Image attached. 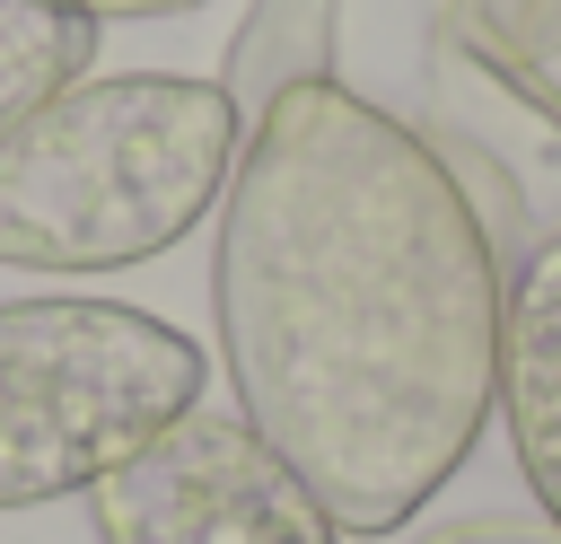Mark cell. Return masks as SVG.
Returning a JSON list of instances; mask_svg holds the SVG:
<instances>
[{
  "label": "cell",
  "mask_w": 561,
  "mask_h": 544,
  "mask_svg": "<svg viewBox=\"0 0 561 544\" xmlns=\"http://www.w3.org/2000/svg\"><path fill=\"white\" fill-rule=\"evenodd\" d=\"M438 18H456L473 44L561 88V0H447Z\"/></svg>",
  "instance_id": "9c48e42d"
},
{
  "label": "cell",
  "mask_w": 561,
  "mask_h": 544,
  "mask_svg": "<svg viewBox=\"0 0 561 544\" xmlns=\"http://www.w3.org/2000/svg\"><path fill=\"white\" fill-rule=\"evenodd\" d=\"M210 290L237 412L342 535H394L473 456L508 272L430 132L342 79L280 97L219 193Z\"/></svg>",
  "instance_id": "6da1fadb"
},
{
  "label": "cell",
  "mask_w": 561,
  "mask_h": 544,
  "mask_svg": "<svg viewBox=\"0 0 561 544\" xmlns=\"http://www.w3.org/2000/svg\"><path fill=\"white\" fill-rule=\"evenodd\" d=\"M88 500L105 544H342L298 465L219 404H184Z\"/></svg>",
  "instance_id": "277c9868"
},
{
  "label": "cell",
  "mask_w": 561,
  "mask_h": 544,
  "mask_svg": "<svg viewBox=\"0 0 561 544\" xmlns=\"http://www.w3.org/2000/svg\"><path fill=\"white\" fill-rule=\"evenodd\" d=\"M333 44H342V0H254L228 61H219V97L228 114L254 132L280 97L333 79Z\"/></svg>",
  "instance_id": "52a82bcc"
},
{
  "label": "cell",
  "mask_w": 561,
  "mask_h": 544,
  "mask_svg": "<svg viewBox=\"0 0 561 544\" xmlns=\"http://www.w3.org/2000/svg\"><path fill=\"white\" fill-rule=\"evenodd\" d=\"M447 544H561V526H543V518H473V526H447Z\"/></svg>",
  "instance_id": "30bf717a"
},
{
  "label": "cell",
  "mask_w": 561,
  "mask_h": 544,
  "mask_svg": "<svg viewBox=\"0 0 561 544\" xmlns=\"http://www.w3.org/2000/svg\"><path fill=\"white\" fill-rule=\"evenodd\" d=\"M184 404H202V342L114 298L0 307V509L96 491Z\"/></svg>",
  "instance_id": "3957f363"
},
{
  "label": "cell",
  "mask_w": 561,
  "mask_h": 544,
  "mask_svg": "<svg viewBox=\"0 0 561 544\" xmlns=\"http://www.w3.org/2000/svg\"><path fill=\"white\" fill-rule=\"evenodd\" d=\"M517 474L543 509V526H561V228L517 263L508 298H500V386H491Z\"/></svg>",
  "instance_id": "8992f818"
},
{
  "label": "cell",
  "mask_w": 561,
  "mask_h": 544,
  "mask_svg": "<svg viewBox=\"0 0 561 544\" xmlns=\"http://www.w3.org/2000/svg\"><path fill=\"white\" fill-rule=\"evenodd\" d=\"M430 140L491 158L526 193L535 228H561V88L500 61L456 18H430Z\"/></svg>",
  "instance_id": "5b68a950"
},
{
  "label": "cell",
  "mask_w": 561,
  "mask_h": 544,
  "mask_svg": "<svg viewBox=\"0 0 561 544\" xmlns=\"http://www.w3.org/2000/svg\"><path fill=\"white\" fill-rule=\"evenodd\" d=\"M245 123L219 79L114 70L70 79L0 140V263L114 272L167 254L228 193Z\"/></svg>",
  "instance_id": "7a4b0ae2"
},
{
  "label": "cell",
  "mask_w": 561,
  "mask_h": 544,
  "mask_svg": "<svg viewBox=\"0 0 561 544\" xmlns=\"http://www.w3.org/2000/svg\"><path fill=\"white\" fill-rule=\"evenodd\" d=\"M96 61V18L44 9V0H0V140L53 105L70 79H88Z\"/></svg>",
  "instance_id": "ba28073f"
},
{
  "label": "cell",
  "mask_w": 561,
  "mask_h": 544,
  "mask_svg": "<svg viewBox=\"0 0 561 544\" xmlns=\"http://www.w3.org/2000/svg\"><path fill=\"white\" fill-rule=\"evenodd\" d=\"M44 9H70V18H184V9H202V0H44Z\"/></svg>",
  "instance_id": "8fae6325"
}]
</instances>
